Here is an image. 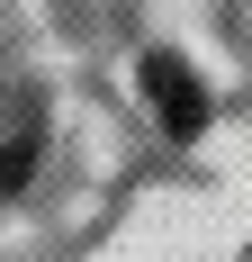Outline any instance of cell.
Here are the masks:
<instances>
[{
  "mask_svg": "<svg viewBox=\"0 0 252 262\" xmlns=\"http://www.w3.org/2000/svg\"><path fill=\"white\" fill-rule=\"evenodd\" d=\"M27 172H36V127H27V136H9V145H0V190H18Z\"/></svg>",
  "mask_w": 252,
  "mask_h": 262,
  "instance_id": "2",
  "label": "cell"
},
{
  "mask_svg": "<svg viewBox=\"0 0 252 262\" xmlns=\"http://www.w3.org/2000/svg\"><path fill=\"white\" fill-rule=\"evenodd\" d=\"M144 100H153V118L171 136H198L207 127V91H198V73L180 63V54H144Z\"/></svg>",
  "mask_w": 252,
  "mask_h": 262,
  "instance_id": "1",
  "label": "cell"
}]
</instances>
